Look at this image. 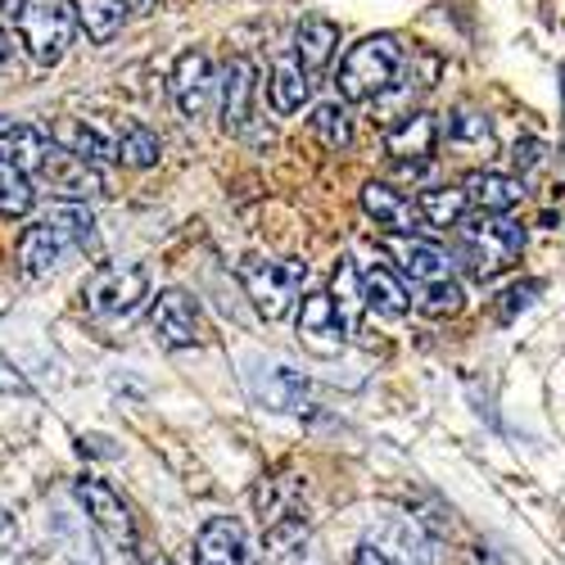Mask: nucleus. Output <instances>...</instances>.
Wrapping results in <instances>:
<instances>
[{
    "instance_id": "15",
    "label": "nucleus",
    "mask_w": 565,
    "mask_h": 565,
    "mask_svg": "<svg viewBox=\"0 0 565 565\" xmlns=\"http://www.w3.org/2000/svg\"><path fill=\"white\" fill-rule=\"evenodd\" d=\"M51 136V146H60V150H68V154H77L82 163H90V168H109V163H118V140L100 127V122H86V118H60L55 122V131H45Z\"/></svg>"
},
{
    "instance_id": "16",
    "label": "nucleus",
    "mask_w": 565,
    "mask_h": 565,
    "mask_svg": "<svg viewBox=\"0 0 565 565\" xmlns=\"http://www.w3.org/2000/svg\"><path fill=\"white\" fill-rule=\"evenodd\" d=\"M344 326L335 317V303L331 295H308L303 308H299V344L312 353V358H340L344 349Z\"/></svg>"
},
{
    "instance_id": "9",
    "label": "nucleus",
    "mask_w": 565,
    "mask_h": 565,
    "mask_svg": "<svg viewBox=\"0 0 565 565\" xmlns=\"http://www.w3.org/2000/svg\"><path fill=\"white\" fill-rule=\"evenodd\" d=\"M245 385L254 394V403H263L267 412H303L308 403V375L280 358H249L245 362Z\"/></svg>"
},
{
    "instance_id": "14",
    "label": "nucleus",
    "mask_w": 565,
    "mask_h": 565,
    "mask_svg": "<svg viewBox=\"0 0 565 565\" xmlns=\"http://www.w3.org/2000/svg\"><path fill=\"white\" fill-rule=\"evenodd\" d=\"M195 565H258L245 525L231 521V515H213V521H204V530L195 539Z\"/></svg>"
},
{
    "instance_id": "20",
    "label": "nucleus",
    "mask_w": 565,
    "mask_h": 565,
    "mask_svg": "<svg viewBox=\"0 0 565 565\" xmlns=\"http://www.w3.org/2000/svg\"><path fill=\"white\" fill-rule=\"evenodd\" d=\"M390 258L398 263L403 276H412V286H426V280L452 276V258L439 245L420 241V235H398V241L390 245Z\"/></svg>"
},
{
    "instance_id": "8",
    "label": "nucleus",
    "mask_w": 565,
    "mask_h": 565,
    "mask_svg": "<svg viewBox=\"0 0 565 565\" xmlns=\"http://www.w3.org/2000/svg\"><path fill=\"white\" fill-rule=\"evenodd\" d=\"M73 498H77V507L86 511V521L105 534L109 547H118V552H136V521H131L127 502H122L105 480L82 476V480L73 484Z\"/></svg>"
},
{
    "instance_id": "36",
    "label": "nucleus",
    "mask_w": 565,
    "mask_h": 565,
    "mask_svg": "<svg viewBox=\"0 0 565 565\" xmlns=\"http://www.w3.org/2000/svg\"><path fill=\"white\" fill-rule=\"evenodd\" d=\"M28 6V0H0V14H10V19H19V10Z\"/></svg>"
},
{
    "instance_id": "4",
    "label": "nucleus",
    "mask_w": 565,
    "mask_h": 565,
    "mask_svg": "<svg viewBox=\"0 0 565 565\" xmlns=\"http://www.w3.org/2000/svg\"><path fill=\"white\" fill-rule=\"evenodd\" d=\"M150 295V271L140 263H109L96 267L82 286V308L96 321H127Z\"/></svg>"
},
{
    "instance_id": "10",
    "label": "nucleus",
    "mask_w": 565,
    "mask_h": 565,
    "mask_svg": "<svg viewBox=\"0 0 565 565\" xmlns=\"http://www.w3.org/2000/svg\"><path fill=\"white\" fill-rule=\"evenodd\" d=\"M150 326L163 349H200L209 340V321L185 290H159V299L150 308Z\"/></svg>"
},
{
    "instance_id": "2",
    "label": "nucleus",
    "mask_w": 565,
    "mask_h": 565,
    "mask_svg": "<svg viewBox=\"0 0 565 565\" xmlns=\"http://www.w3.org/2000/svg\"><path fill=\"white\" fill-rule=\"evenodd\" d=\"M407 64V51H403V41L394 32H371L362 36L358 45H349V55L340 60V96L344 100H381L385 90L398 82Z\"/></svg>"
},
{
    "instance_id": "13",
    "label": "nucleus",
    "mask_w": 565,
    "mask_h": 565,
    "mask_svg": "<svg viewBox=\"0 0 565 565\" xmlns=\"http://www.w3.org/2000/svg\"><path fill=\"white\" fill-rule=\"evenodd\" d=\"M217 96H222V127L231 136H245L254 127V100H258V68L241 55L231 60L217 77Z\"/></svg>"
},
{
    "instance_id": "11",
    "label": "nucleus",
    "mask_w": 565,
    "mask_h": 565,
    "mask_svg": "<svg viewBox=\"0 0 565 565\" xmlns=\"http://www.w3.org/2000/svg\"><path fill=\"white\" fill-rule=\"evenodd\" d=\"M36 177H41V185H45V191H51L60 204H86V200H100V195H105L100 168L82 163L77 154H68V150H60V146L45 150Z\"/></svg>"
},
{
    "instance_id": "38",
    "label": "nucleus",
    "mask_w": 565,
    "mask_h": 565,
    "mask_svg": "<svg viewBox=\"0 0 565 565\" xmlns=\"http://www.w3.org/2000/svg\"><path fill=\"white\" fill-rule=\"evenodd\" d=\"M146 565H172V561H163V556H150V561H146Z\"/></svg>"
},
{
    "instance_id": "17",
    "label": "nucleus",
    "mask_w": 565,
    "mask_h": 565,
    "mask_svg": "<svg viewBox=\"0 0 565 565\" xmlns=\"http://www.w3.org/2000/svg\"><path fill=\"white\" fill-rule=\"evenodd\" d=\"M461 195L470 209H480L484 217H507L511 209H521L525 200V181L511 172H470Z\"/></svg>"
},
{
    "instance_id": "19",
    "label": "nucleus",
    "mask_w": 565,
    "mask_h": 565,
    "mask_svg": "<svg viewBox=\"0 0 565 565\" xmlns=\"http://www.w3.org/2000/svg\"><path fill=\"white\" fill-rule=\"evenodd\" d=\"M362 213L381 226V231H394V235H416V204L394 191L390 181H366L362 185Z\"/></svg>"
},
{
    "instance_id": "12",
    "label": "nucleus",
    "mask_w": 565,
    "mask_h": 565,
    "mask_svg": "<svg viewBox=\"0 0 565 565\" xmlns=\"http://www.w3.org/2000/svg\"><path fill=\"white\" fill-rule=\"evenodd\" d=\"M168 96H172V105L185 114V118H204L209 114V105H213V96H217V73H213V60L204 55V51H181L177 55V64H172V73H168Z\"/></svg>"
},
{
    "instance_id": "22",
    "label": "nucleus",
    "mask_w": 565,
    "mask_h": 565,
    "mask_svg": "<svg viewBox=\"0 0 565 565\" xmlns=\"http://www.w3.org/2000/svg\"><path fill=\"white\" fill-rule=\"evenodd\" d=\"M335 51H340V28L331 19L312 14V19H303L295 28V60H299L303 73H321L326 64L335 60Z\"/></svg>"
},
{
    "instance_id": "5",
    "label": "nucleus",
    "mask_w": 565,
    "mask_h": 565,
    "mask_svg": "<svg viewBox=\"0 0 565 565\" xmlns=\"http://www.w3.org/2000/svg\"><path fill=\"white\" fill-rule=\"evenodd\" d=\"M303 280H308V263L299 258H245L241 263V286L267 321H280L299 303Z\"/></svg>"
},
{
    "instance_id": "34",
    "label": "nucleus",
    "mask_w": 565,
    "mask_h": 565,
    "mask_svg": "<svg viewBox=\"0 0 565 565\" xmlns=\"http://www.w3.org/2000/svg\"><path fill=\"white\" fill-rule=\"evenodd\" d=\"M515 168H534L539 159H543V146H539V140H525V146H521V140H515Z\"/></svg>"
},
{
    "instance_id": "7",
    "label": "nucleus",
    "mask_w": 565,
    "mask_h": 565,
    "mask_svg": "<svg viewBox=\"0 0 565 565\" xmlns=\"http://www.w3.org/2000/svg\"><path fill=\"white\" fill-rule=\"evenodd\" d=\"M353 565H430V539L416 515H381L358 539Z\"/></svg>"
},
{
    "instance_id": "32",
    "label": "nucleus",
    "mask_w": 565,
    "mask_h": 565,
    "mask_svg": "<svg viewBox=\"0 0 565 565\" xmlns=\"http://www.w3.org/2000/svg\"><path fill=\"white\" fill-rule=\"evenodd\" d=\"M36 204V191L28 172H14V168H0V217L14 222V217H28Z\"/></svg>"
},
{
    "instance_id": "33",
    "label": "nucleus",
    "mask_w": 565,
    "mask_h": 565,
    "mask_svg": "<svg viewBox=\"0 0 565 565\" xmlns=\"http://www.w3.org/2000/svg\"><path fill=\"white\" fill-rule=\"evenodd\" d=\"M539 290H543L539 280H525V286H511V290L502 295V299H507V308H502V321H507V317H511L515 308H530V299H534Z\"/></svg>"
},
{
    "instance_id": "24",
    "label": "nucleus",
    "mask_w": 565,
    "mask_h": 565,
    "mask_svg": "<svg viewBox=\"0 0 565 565\" xmlns=\"http://www.w3.org/2000/svg\"><path fill=\"white\" fill-rule=\"evenodd\" d=\"M267 100L276 114H299L308 100H312V73L299 68V60H280L271 68V82H267Z\"/></svg>"
},
{
    "instance_id": "25",
    "label": "nucleus",
    "mask_w": 565,
    "mask_h": 565,
    "mask_svg": "<svg viewBox=\"0 0 565 565\" xmlns=\"http://www.w3.org/2000/svg\"><path fill=\"white\" fill-rule=\"evenodd\" d=\"M331 303H335V317L344 326V335L358 331V321L366 312V299H362V267L353 258H340V267L331 271Z\"/></svg>"
},
{
    "instance_id": "29",
    "label": "nucleus",
    "mask_w": 565,
    "mask_h": 565,
    "mask_svg": "<svg viewBox=\"0 0 565 565\" xmlns=\"http://www.w3.org/2000/svg\"><path fill=\"white\" fill-rule=\"evenodd\" d=\"M416 312H426L435 321L444 317H457L466 308V295H461V280L457 276H439V280H426V286H416Z\"/></svg>"
},
{
    "instance_id": "35",
    "label": "nucleus",
    "mask_w": 565,
    "mask_h": 565,
    "mask_svg": "<svg viewBox=\"0 0 565 565\" xmlns=\"http://www.w3.org/2000/svg\"><path fill=\"white\" fill-rule=\"evenodd\" d=\"M10 68H14V41L6 28H0V73H10Z\"/></svg>"
},
{
    "instance_id": "27",
    "label": "nucleus",
    "mask_w": 565,
    "mask_h": 565,
    "mask_svg": "<svg viewBox=\"0 0 565 565\" xmlns=\"http://www.w3.org/2000/svg\"><path fill=\"white\" fill-rule=\"evenodd\" d=\"M466 195L452 191V185H430V191H420L416 195V217L435 226V231H452L457 222H466Z\"/></svg>"
},
{
    "instance_id": "37",
    "label": "nucleus",
    "mask_w": 565,
    "mask_h": 565,
    "mask_svg": "<svg viewBox=\"0 0 565 565\" xmlns=\"http://www.w3.org/2000/svg\"><path fill=\"white\" fill-rule=\"evenodd\" d=\"M122 10H136V14H146V10H154V0H122Z\"/></svg>"
},
{
    "instance_id": "23",
    "label": "nucleus",
    "mask_w": 565,
    "mask_h": 565,
    "mask_svg": "<svg viewBox=\"0 0 565 565\" xmlns=\"http://www.w3.org/2000/svg\"><path fill=\"white\" fill-rule=\"evenodd\" d=\"M362 299L371 312H381V317H403L412 308V295L403 286V276L394 267H366L362 271Z\"/></svg>"
},
{
    "instance_id": "1",
    "label": "nucleus",
    "mask_w": 565,
    "mask_h": 565,
    "mask_svg": "<svg viewBox=\"0 0 565 565\" xmlns=\"http://www.w3.org/2000/svg\"><path fill=\"white\" fill-rule=\"evenodd\" d=\"M86 235H90L86 204H60L45 217H36L32 226H23L14 245V263L23 276H51L77 245H86Z\"/></svg>"
},
{
    "instance_id": "30",
    "label": "nucleus",
    "mask_w": 565,
    "mask_h": 565,
    "mask_svg": "<svg viewBox=\"0 0 565 565\" xmlns=\"http://www.w3.org/2000/svg\"><path fill=\"white\" fill-rule=\"evenodd\" d=\"M308 122H312V136L321 140L326 150H335V154H340V150H349V146H353V122H349V109H344L340 100L317 105Z\"/></svg>"
},
{
    "instance_id": "6",
    "label": "nucleus",
    "mask_w": 565,
    "mask_h": 565,
    "mask_svg": "<svg viewBox=\"0 0 565 565\" xmlns=\"http://www.w3.org/2000/svg\"><path fill=\"white\" fill-rule=\"evenodd\" d=\"M77 19L68 0H28L19 10V41L36 68H55L73 45Z\"/></svg>"
},
{
    "instance_id": "21",
    "label": "nucleus",
    "mask_w": 565,
    "mask_h": 565,
    "mask_svg": "<svg viewBox=\"0 0 565 565\" xmlns=\"http://www.w3.org/2000/svg\"><path fill=\"white\" fill-rule=\"evenodd\" d=\"M45 150H51V136L32 122H6L0 127V168L14 172H36Z\"/></svg>"
},
{
    "instance_id": "26",
    "label": "nucleus",
    "mask_w": 565,
    "mask_h": 565,
    "mask_svg": "<svg viewBox=\"0 0 565 565\" xmlns=\"http://www.w3.org/2000/svg\"><path fill=\"white\" fill-rule=\"evenodd\" d=\"M68 6H73L77 28L86 32V41H96V45H109L127 23L122 0H68Z\"/></svg>"
},
{
    "instance_id": "28",
    "label": "nucleus",
    "mask_w": 565,
    "mask_h": 565,
    "mask_svg": "<svg viewBox=\"0 0 565 565\" xmlns=\"http://www.w3.org/2000/svg\"><path fill=\"white\" fill-rule=\"evenodd\" d=\"M114 140H118V163H127V168H154L159 154H163L159 136L146 122H136V118L118 122V136Z\"/></svg>"
},
{
    "instance_id": "31",
    "label": "nucleus",
    "mask_w": 565,
    "mask_h": 565,
    "mask_svg": "<svg viewBox=\"0 0 565 565\" xmlns=\"http://www.w3.org/2000/svg\"><path fill=\"white\" fill-rule=\"evenodd\" d=\"M448 140L461 150H489L493 146V122L480 109H452L448 114Z\"/></svg>"
},
{
    "instance_id": "18",
    "label": "nucleus",
    "mask_w": 565,
    "mask_h": 565,
    "mask_svg": "<svg viewBox=\"0 0 565 565\" xmlns=\"http://www.w3.org/2000/svg\"><path fill=\"white\" fill-rule=\"evenodd\" d=\"M435 146H439V122H435V114H426V109L403 114V118L385 131V150H390V159H398V163H426V159L435 154Z\"/></svg>"
},
{
    "instance_id": "3",
    "label": "nucleus",
    "mask_w": 565,
    "mask_h": 565,
    "mask_svg": "<svg viewBox=\"0 0 565 565\" xmlns=\"http://www.w3.org/2000/svg\"><path fill=\"white\" fill-rule=\"evenodd\" d=\"M457 263L476 276V280H493L502 276L515 258L525 249V231L507 222V217H470V222H457Z\"/></svg>"
}]
</instances>
